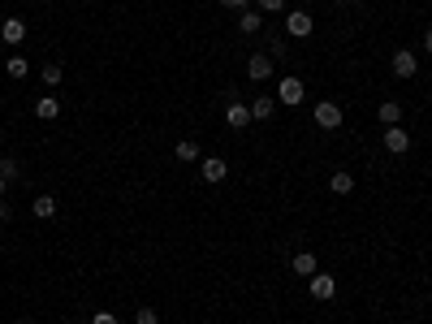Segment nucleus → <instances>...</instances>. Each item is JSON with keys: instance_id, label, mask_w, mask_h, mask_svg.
I'll return each mask as SVG.
<instances>
[{"instance_id": "nucleus-9", "label": "nucleus", "mask_w": 432, "mask_h": 324, "mask_svg": "<svg viewBox=\"0 0 432 324\" xmlns=\"http://www.w3.org/2000/svg\"><path fill=\"white\" fill-rule=\"evenodd\" d=\"M199 173H203V182H225V178H230V164H225L221 156H208V160H199Z\"/></svg>"}, {"instance_id": "nucleus-11", "label": "nucleus", "mask_w": 432, "mask_h": 324, "mask_svg": "<svg viewBox=\"0 0 432 324\" xmlns=\"http://www.w3.org/2000/svg\"><path fill=\"white\" fill-rule=\"evenodd\" d=\"M35 117H39V121H57V117H61V99H57V95H39V99H35Z\"/></svg>"}, {"instance_id": "nucleus-25", "label": "nucleus", "mask_w": 432, "mask_h": 324, "mask_svg": "<svg viewBox=\"0 0 432 324\" xmlns=\"http://www.w3.org/2000/svg\"><path fill=\"white\" fill-rule=\"evenodd\" d=\"M216 5H225V9H251V0H216Z\"/></svg>"}, {"instance_id": "nucleus-18", "label": "nucleus", "mask_w": 432, "mask_h": 324, "mask_svg": "<svg viewBox=\"0 0 432 324\" xmlns=\"http://www.w3.org/2000/svg\"><path fill=\"white\" fill-rule=\"evenodd\" d=\"M328 186H333V195H350L354 190V173H333Z\"/></svg>"}, {"instance_id": "nucleus-31", "label": "nucleus", "mask_w": 432, "mask_h": 324, "mask_svg": "<svg viewBox=\"0 0 432 324\" xmlns=\"http://www.w3.org/2000/svg\"><path fill=\"white\" fill-rule=\"evenodd\" d=\"M74 324H78V320H74Z\"/></svg>"}, {"instance_id": "nucleus-7", "label": "nucleus", "mask_w": 432, "mask_h": 324, "mask_svg": "<svg viewBox=\"0 0 432 324\" xmlns=\"http://www.w3.org/2000/svg\"><path fill=\"white\" fill-rule=\"evenodd\" d=\"M246 78H251V83H268V78H272V57H268V52H256V57L246 61Z\"/></svg>"}, {"instance_id": "nucleus-16", "label": "nucleus", "mask_w": 432, "mask_h": 324, "mask_svg": "<svg viewBox=\"0 0 432 324\" xmlns=\"http://www.w3.org/2000/svg\"><path fill=\"white\" fill-rule=\"evenodd\" d=\"M31 212H35L39 220H48V216H57V199H53V195H39V199H31Z\"/></svg>"}, {"instance_id": "nucleus-17", "label": "nucleus", "mask_w": 432, "mask_h": 324, "mask_svg": "<svg viewBox=\"0 0 432 324\" xmlns=\"http://www.w3.org/2000/svg\"><path fill=\"white\" fill-rule=\"evenodd\" d=\"M177 160H182V164H195L199 160V143L195 139H182V143H177V152H173Z\"/></svg>"}, {"instance_id": "nucleus-3", "label": "nucleus", "mask_w": 432, "mask_h": 324, "mask_svg": "<svg viewBox=\"0 0 432 324\" xmlns=\"http://www.w3.org/2000/svg\"><path fill=\"white\" fill-rule=\"evenodd\" d=\"M389 69L398 73V78H415V73H419V57L411 52V48H398V52L389 57Z\"/></svg>"}, {"instance_id": "nucleus-2", "label": "nucleus", "mask_w": 432, "mask_h": 324, "mask_svg": "<svg viewBox=\"0 0 432 324\" xmlns=\"http://www.w3.org/2000/svg\"><path fill=\"white\" fill-rule=\"evenodd\" d=\"M312 31H316V22H312L307 9H290V13H286V35H290V39H307Z\"/></svg>"}, {"instance_id": "nucleus-4", "label": "nucleus", "mask_w": 432, "mask_h": 324, "mask_svg": "<svg viewBox=\"0 0 432 324\" xmlns=\"http://www.w3.org/2000/svg\"><path fill=\"white\" fill-rule=\"evenodd\" d=\"M385 152L389 156H406L411 152V134H406L402 126H385Z\"/></svg>"}, {"instance_id": "nucleus-22", "label": "nucleus", "mask_w": 432, "mask_h": 324, "mask_svg": "<svg viewBox=\"0 0 432 324\" xmlns=\"http://www.w3.org/2000/svg\"><path fill=\"white\" fill-rule=\"evenodd\" d=\"M256 9H260V13H281L286 0H256Z\"/></svg>"}, {"instance_id": "nucleus-29", "label": "nucleus", "mask_w": 432, "mask_h": 324, "mask_svg": "<svg viewBox=\"0 0 432 324\" xmlns=\"http://www.w3.org/2000/svg\"><path fill=\"white\" fill-rule=\"evenodd\" d=\"M18 324H35V320H18Z\"/></svg>"}, {"instance_id": "nucleus-13", "label": "nucleus", "mask_w": 432, "mask_h": 324, "mask_svg": "<svg viewBox=\"0 0 432 324\" xmlns=\"http://www.w3.org/2000/svg\"><path fill=\"white\" fill-rule=\"evenodd\" d=\"M290 268L298 272V277H316V272H320V260H316L312 251H298V255L290 260Z\"/></svg>"}, {"instance_id": "nucleus-24", "label": "nucleus", "mask_w": 432, "mask_h": 324, "mask_svg": "<svg viewBox=\"0 0 432 324\" xmlns=\"http://www.w3.org/2000/svg\"><path fill=\"white\" fill-rule=\"evenodd\" d=\"M91 324H117V316H113V311H95Z\"/></svg>"}, {"instance_id": "nucleus-20", "label": "nucleus", "mask_w": 432, "mask_h": 324, "mask_svg": "<svg viewBox=\"0 0 432 324\" xmlns=\"http://www.w3.org/2000/svg\"><path fill=\"white\" fill-rule=\"evenodd\" d=\"M5 69H9V78H27V73H31V61H27V57H9Z\"/></svg>"}, {"instance_id": "nucleus-5", "label": "nucleus", "mask_w": 432, "mask_h": 324, "mask_svg": "<svg viewBox=\"0 0 432 324\" xmlns=\"http://www.w3.org/2000/svg\"><path fill=\"white\" fill-rule=\"evenodd\" d=\"M312 117H316V126H320V130H337V126H342V108H337V104H328V99H320Z\"/></svg>"}, {"instance_id": "nucleus-27", "label": "nucleus", "mask_w": 432, "mask_h": 324, "mask_svg": "<svg viewBox=\"0 0 432 324\" xmlns=\"http://www.w3.org/2000/svg\"><path fill=\"white\" fill-rule=\"evenodd\" d=\"M424 52H428V57H432V27H428V31H424Z\"/></svg>"}, {"instance_id": "nucleus-12", "label": "nucleus", "mask_w": 432, "mask_h": 324, "mask_svg": "<svg viewBox=\"0 0 432 324\" xmlns=\"http://www.w3.org/2000/svg\"><path fill=\"white\" fill-rule=\"evenodd\" d=\"M277 113V95H256L251 99V121H268Z\"/></svg>"}, {"instance_id": "nucleus-28", "label": "nucleus", "mask_w": 432, "mask_h": 324, "mask_svg": "<svg viewBox=\"0 0 432 324\" xmlns=\"http://www.w3.org/2000/svg\"><path fill=\"white\" fill-rule=\"evenodd\" d=\"M0 199H5V178H0Z\"/></svg>"}, {"instance_id": "nucleus-14", "label": "nucleus", "mask_w": 432, "mask_h": 324, "mask_svg": "<svg viewBox=\"0 0 432 324\" xmlns=\"http://www.w3.org/2000/svg\"><path fill=\"white\" fill-rule=\"evenodd\" d=\"M376 117H380V126H402V104L398 99H385V104L376 108Z\"/></svg>"}, {"instance_id": "nucleus-10", "label": "nucleus", "mask_w": 432, "mask_h": 324, "mask_svg": "<svg viewBox=\"0 0 432 324\" xmlns=\"http://www.w3.org/2000/svg\"><path fill=\"white\" fill-rule=\"evenodd\" d=\"M0 39H5L9 48H18L22 39H27V22H22V17H5V22H0Z\"/></svg>"}, {"instance_id": "nucleus-15", "label": "nucleus", "mask_w": 432, "mask_h": 324, "mask_svg": "<svg viewBox=\"0 0 432 324\" xmlns=\"http://www.w3.org/2000/svg\"><path fill=\"white\" fill-rule=\"evenodd\" d=\"M238 31H246V35H260V31H264V13H260V9H242V17H238Z\"/></svg>"}, {"instance_id": "nucleus-26", "label": "nucleus", "mask_w": 432, "mask_h": 324, "mask_svg": "<svg viewBox=\"0 0 432 324\" xmlns=\"http://www.w3.org/2000/svg\"><path fill=\"white\" fill-rule=\"evenodd\" d=\"M9 216H13V208L5 204V199H0V225H5V220H9Z\"/></svg>"}, {"instance_id": "nucleus-6", "label": "nucleus", "mask_w": 432, "mask_h": 324, "mask_svg": "<svg viewBox=\"0 0 432 324\" xmlns=\"http://www.w3.org/2000/svg\"><path fill=\"white\" fill-rule=\"evenodd\" d=\"M225 126H230V130H246L251 126V104L230 99V104H225Z\"/></svg>"}, {"instance_id": "nucleus-21", "label": "nucleus", "mask_w": 432, "mask_h": 324, "mask_svg": "<svg viewBox=\"0 0 432 324\" xmlns=\"http://www.w3.org/2000/svg\"><path fill=\"white\" fill-rule=\"evenodd\" d=\"M134 324H160L156 307H139V311H134Z\"/></svg>"}, {"instance_id": "nucleus-19", "label": "nucleus", "mask_w": 432, "mask_h": 324, "mask_svg": "<svg viewBox=\"0 0 432 324\" xmlns=\"http://www.w3.org/2000/svg\"><path fill=\"white\" fill-rule=\"evenodd\" d=\"M39 73H43V87H61V78H65V69H61L57 61H48Z\"/></svg>"}, {"instance_id": "nucleus-30", "label": "nucleus", "mask_w": 432, "mask_h": 324, "mask_svg": "<svg viewBox=\"0 0 432 324\" xmlns=\"http://www.w3.org/2000/svg\"><path fill=\"white\" fill-rule=\"evenodd\" d=\"M337 5H350V0H337Z\"/></svg>"}, {"instance_id": "nucleus-1", "label": "nucleus", "mask_w": 432, "mask_h": 324, "mask_svg": "<svg viewBox=\"0 0 432 324\" xmlns=\"http://www.w3.org/2000/svg\"><path fill=\"white\" fill-rule=\"evenodd\" d=\"M302 99H307V87H302V78H294V73H286V78L277 83V104H286V108H298Z\"/></svg>"}, {"instance_id": "nucleus-8", "label": "nucleus", "mask_w": 432, "mask_h": 324, "mask_svg": "<svg viewBox=\"0 0 432 324\" xmlns=\"http://www.w3.org/2000/svg\"><path fill=\"white\" fill-rule=\"evenodd\" d=\"M307 290H312V298H320V303H328V298L337 294V281L328 277V272H316V277H307Z\"/></svg>"}, {"instance_id": "nucleus-23", "label": "nucleus", "mask_w": 432, "mask_h": 324, "mask_svg": "<svg viewBox=\"0 0 432 324\" xmlns=\"http://www.w3.org/2000/svg\"><path fill=\"white\" fill-rule=\"evenodd\" d=\"M0 178H5V182H13V178H18V160H9V156L0 160Z\"/></svg>"}]
</instances>
